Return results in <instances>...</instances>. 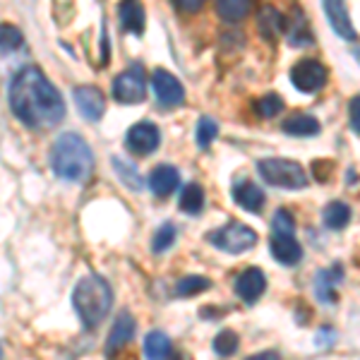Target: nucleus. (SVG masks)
Here are the masks:
<instances>
[{
    "label": "nucleus",
    "instance_id": "aec40b11",
    "mask_svg": "<svg viewBox=\"0 0 360 360\" xmlns=\"http://www.w3.org/2000/svg\"><path fill=\"white\" fill-rule=\"evenodd\" d=\"M233 200L245 209V212H252V214L262 212V207H264V193L255 183H250V180H243V183L236 185Z\"/></svg>",
    "mask_w": 360,
    "mask_h": 360
},
{
    "label": "nucleus",
    "instance_id": "0eeeda50",
    "mask_svg": "<svg viewBox=\"0 0 360 360\" xmlns=\"http://www.w3.org/2000/svg\"><path fill=\"white\" fill-rule=\"evenodd\" d=\"M291 82L295 89L300 91H319L324 84H327V68L322 65L315 58H305V60H298L291 70Z\"/></svg>",
    "mask_w": 360,
    "mask_h": 360
},
{
    "label": "nucleus",
    "instance_id": "20e7f679",
    "mask_svg": "<svg viewBox=\"0 0 360 360\" xmlns=\"http://www.w3.org/2000/svg\"><path fill=\"white\" fill-rule=\"evenodd\" d=\"M257 171L264 183L274 185V188L300 190L307 185V173L303 171V166L288 159H264L257 164Z\"/></svg>",
    "mask_w": 360,
    "mask_h": 360
},
{
    "label": "nucleus",
    "instance_id": "6ab92c4d",
    "mask_svg": "<svg viewBox=\"0 0 360 360\" xmlns=\"http://www.w3.org/2000/svg\"><path fill=\"white\" fill-rule=\"evenodd\" d=\"M271 255H274L281 264L293 266L300 262V257H303V248L295 243L293 236H276L274 233V238H271Z\"/></svg>",
    "mask_w": 360,
    "mask_h": 360
},
{
    "label": "nucleus",
    "instance_id": "7c9ffc66",
    "mask_svg": "<svg viewBox=\"0 0 360 360\" xmlns=\"http://www.w3.org/2000/svg\"><path fill=\"white\" fill-rule=\"evenodd\" d=\"M207 288H209V281L205 276H185L178 281L176 293L178 295H197V293L207 291Z\"/></svg>",
    "mask_w": 360,
    "mask_h": 360
},
{
    "label": "nucleus",
    "instance_id": "a211bd4d",
    "mask_svg": "<svg viewBox=\"0 0 360 360\" xmlns=\"http://www.w3.org/2000/svg\"><path fill=\"white\" fill-rule=\"evenodd\" d=\"M257 27H259L262 39L269 44H274V41H278V37H283V17L276 8H271V5H264V8L259 10Z\"/></svg>",
    "mask_w": 360,
    "mask_h": 360
},
{
    "label": "nucleus",
    "instance_id": "5701e85b",
    "mask_svg": "<svg viewBox=\"0 0 360 360\" xmlns=\"http://www.w3.org/2000/svg\"><path fill=\"white\" fill-rule=\"evenodd\" d=\"M171 351H173L171 339H168L164 332H149L144 336V356L147 358L161 360V358L171 356Z\"/></svg>",
    "mask_w": 360,
    "mask_h": 360
},
{
    "label": "nucleus",
    "instance_id": "c756f323",
    "mask_svg": "<svg viewBox=\"0 0 360 360\" xmlns=\"http://www.w3.org/2000/svg\"><path fill=\"white\" fill-rule=\"evenodd\" d=\"M173 240H176V226L164 224L152 238V250L154 252H166V250L173 245Z\"/></svg>",
    "mask_w": 360,
    "mask_h": 360
},
{
    "label": "nucleus",
    "instance_id": "f704fd0d",
    "mask_svg": "<svg viewBox=\"0 0 360 360\" xmlns=\"http://www.w3.org/2000/svg\"><path fill=\"white\" fill-rule=\"evenodd\" d=\"M348 115H351V127L353 132L360 137V94L351 98V103H348Z\"/></svg>",
    "mask_w": 360,
    "mask_h": 360
},
{
    "label": "nucleus",
    "instance_id": "4468645a",
    "mask_svg": "<svg viewBox=\"0 0 360 360\" xmlns=\"http://www.w3.org/2000/svg\"><path fill=\"white\" fill-rule=\"evenodd\" d=\"M135 336V317L127 310L118 312L115 317L111 334H108V344H106V353H118L125 344H130V339Z\"/></svg>",
    "mask_w": 360,
    "mask_h": 360
},
{
    "label": "nucleus",
    "instance_id": "a878e982",
    "mask_svg": "<svg viewBox=\"0 0 360 360\" xmlns=\"http://www.w3.org/2000/svg\"><path fill=\"white\" fill-rule=\"evenodd\" d=\"M113 166H115V173L120 176V180L127 185V188L132 190H139L142 188V176L137 173V168L132 164H127L125 159H120V156H113Z\"/></svg>",
    "mask_w": 360,
    "mask_h": 360
},
{
    "label": "nucleus",
    "instance_id": "423d86ee",
    "mask_svg": "<svg viewBox=\"0 0 360 360\" xmlns=\"http://www.w3.org/2000/svg\"><path fill=\"white\" fill-rule=\"evenodd\" d=\"M113 98L120 103H142L147 98V75L139 65H130L113 79Z\"/></svg>",
    "mask_w": 360,
    "mask_h": 360
},
{
    "label": "nucleus",
    "instance_id": "4be33fe9",
    "mask_svg": "<svg viewBox=\"0 0 360 360\" xmlns=\"http://www.w3.org/2000/svg\"><path fill=\"white\" fill-rule=\"evenodd\" d=\"M322 217H324V226H327V229L341 231L351 221V207H348L346 202H329V205L324 207Z\"/></svg>",
    "mask_w": 360,
    "mask_h": 360
},
{
    "label": "nucleus",
    "instance_id": "c85d7f7f",
    "mask_svg": "<svg viewBox=\"0 0 360 360\" xmlns=\"http://www.w3.org/2000/svg\"><path fill=\"white\" fill-rule=\"evenodd\" d=\"M219 135V125H217V120H212V118H200V123H197V144H200L202 149H207L209 144L217 139Z\"/></svg>",
    "mask_w": 360,
    "mask_h": 360
},
{
    "label": "nucleus",
    "instance_id": "c9c22d12",
    "mask_svg": "<svg viewBox=\"0 0 360 360\" xmlns=\"http://www.w3.org/2000/svg\"><path fill=\"white\" fill-rule=\"evenodd\" d=\"M173 3H176V8L183 10V13H200L205 0H173Z\"/></svg>",
    "mask_w": 360,
    "mask_h": 360
},
{
    "label": "nucleus",
    "instance_id": "bb28decb",
    "mask_svg": "<svg viewBox=\"0 0 360 360\" xmlns=\"http://www.w3.org/2000/svg\"><path fill=\"white\" fill-rule=\"evenodd\" d=\"M281 111H283V98L278 94H264L262 98L255 101V113L259 118H274Z\"/></svg>",
    "mask_w": 360,
    "mask_h": 360
},
{
    "label": "nucleus",
    "instance_id": "72a5a7b5",
    "mask_svg": "<svg viewBox=\"0 0 360 360\" xmlns=\"http://www.w3.org/2000/svg\"><path fill=\"white\" fill-rule=\"evenodd\" d=\"M312 171H315V178L319 183H327L334 173V164L332 161H315V164H312Z\"/></svg>",
    "mask_w": 360,
    "mask_h": 360
},
{
    "label": "nucleus",
    "instance_id": "f257e3e1",
    "mask_svg": "<svg viewBox=\"0 0 360 360\" xmlns=\"http://www.w3.org/2000/svg\"><path fill=\"white\" fill-rule=\"evenodd\" d=\"M10 111L34 130L53 127L65 118V101L39 68H22L10 82Z\"/></svg>",
    "mask_w": 360,
    "mask_h": 360
},
{
    "label": "nucleus",
    "instance_id": "f8f14e48",
    "mask_svg": "<svg viewBox=\"0 0 360 360\" xmlns=\"http://www.w3.org/2000/svg\"><path fill=\"white\" fill-rule=\"evenodd\" d=\"M264 288H266V276L257 266H250V269H245L236 278V293L240 295L245 303H255V300L264 293Z\"/></svg>",
    "mask_w": 360,
    "mask_h": 360
},
{
    "label": "nucleus",
    "instance_id": "cd10ccee",
    "mask_svg": "<svg viewBox=\"0 0 360 360\" xmlns=\"http://www.w3.org/2000/svg\"><path fill=\"white\" fill-rule=\"evenodd\" d=\"M25 44V37L15 25H0V53H10V51L20 49Z\"/></svg>",
    "mask_w": 360,
    "mask_h": 360
},
{
    "label": "nucleus",
    "instance_id": "9b49d317",
    "mask_svg": "<svg viewBox=\"0 0 360 360\" xmlns=\"http://www.w3.org/2000/svg\"><path fill=\"white\" fill-rule=\"evenodd\" d=\"M75 103H77L82 118L91 120V123L101 120L103 113H106V96L96 86H77L75 89Z\"/></svg>",
    "mask_w": 360,
    "mask_h": 360
},
{
    "label": "nucleus",
    "instance_id": "ddd939ff",
    "mask_svg": "<svg viewBox=\"0 0 360 360\" xmlns=\"http://www.w3.org/2000/svg\"><path fill=\"white\" fill-rule=\"evenodd\" d=\"M324 10H327V20L334 32L341 39H346V41H353L356 39V29L351 25V17H348L344 0H324Z\"/></svg>",
    "mask_w": 360,
    "mask_h": 360
},
{
    "label": "nucleus",
    "instance_id": "dca6fc26",
    "mask_svg": "<svg viewBox=\"0 0 360 360\" xmlns=\"http://www.w3.org/2000/svg\"><path fill=\"white\" fill-rule=\"evenodd\" d=\"M180 185V173L178 168L168 166V164H161L156 166L149 176V190L156 195V197H168L171 193H176Z\"/></svg>",
    "mask_w": 360,
    "mask_h": 360
},
{
    "label": "nucleus",
    "instance_id": "f3484780",
    "mask_svg": "<svg viewBox=\"0 0 360 360\" xmlns=\"http://www.w3.org/2000/svg\"><path fill=\"white\" fill-rule=\"evenodd\" d=\"M118 17H120V27L130 34H142L144 25H147V15H144V5L139 0H123L118 8Z\"/></svg>",
    "mask_w": 360,
    "mask_h": 360
},
{
    "label": "nucleus",
    "instance_id": "e433bc0d",
    "mask_svg": "<svg viewBox=\"0 0 360 360\" xmlns=\"http://www.w3.org/2000/svg\"><path fill=\"white\" fill-rule=\"evenodd\" d=\"M356 60L360 63V49H356Z\"/></svg>",
    "mask_w": 360,
    "mask_h": 360
},
{
    "label": "nucleus",
    "instance_id": "39448f33",
    "mask_svg": "<svg viewBox=\"0 0 360 360\" xmlns=\"http://www.w3.org/2000/svg\"><path fill=\"white\" fill-rule=\"evenodd\" d=\"M207 240L212 243L214 248L224 250V252H231V255H240L245 250L255 248L257 243V233H255L250 226H243V224H229L224 229H217L207 236Z\"/></svg>",
    "mask_w": 360,
    "mask_h": 360
},
{
    "label": "nucleus",
    "instance_id": "412c9836",
    "mask_svg": "<svg viewBox=\"0 0 360 360\" xmlns=\"http://www.w3.org/2000/svg\"><path fill=\"white\" fill-rule=\"evenodd\" d=\"M281 130L286 132V135H293V137H312L319 132V123H317V118H312V115L295 113V115H288V118L283 120Z\"/></svg>",
    "mask_w": 360,
    "mask_h": 360
},
{
    "label": "nucleus",
    "instance_id": "2eb2a0df",
    "mask_svg": "<svg viewBox=\"0 0 360 360\" xmlns=\"http://www.w3.org/2000/svg\"><path fill=\"white\" fill-rule=\"evenodd\" d=\"M341 278H344V269H341L339 264L317 271L315 295L319 298V303H336V288H339Z\"/></svg>",
    "mask_w": 360,
    "mask_h": 360
},
{
    "label": "nucleus",
    "instance_id": "1a4fd4ad",
    "mask_svg": "<svg viewBox=\"0 0 360 360\" xmlns=\"http://www.w3.org/2000/svg\"><path fill=\"white\" fill-rule=\"evenodd\" d=\"M152 89L154 96L161 106H180L185 101V89L178 82V77H173L166 70H154L152 75Z\"/></svg>",
    "mask_w": 360,
    "mask_h": 360
},
{
    "label": "nucleus",
    "instance_id": "7ed1b4c3",
    "mask_svg": "<svg viewBox=\"0 0 360 360\" xmlns=\"http://www.w3.org/2000/svg\"><path fill=\"white\" fill-rule=\"evenodd\" d=\"M111 303H113L111 286H108L106 278L98 274L79 278L72 291L75 312H77V317L82 319L86 329H94L106 319V315L111 312Z\"/></svg>",
    "mask_w": 360,
    "mask_h": 360
},
{
    "label": "nucleus",
    "instance_id": "393cba45",
    "mask_svg": "<svg viewBox=\"0 0 360 360\" xmlns=\"http://www.w3.org/2000/svg\"><path fill=\"white\" fill-rule=\"evenodd\" d=\"M252 0H217V13L226 22H240L250 13Z\"/></svg>",
    "mask_w": 360,
    "mask_h": 360
},
{
    "label": "nucleus",
    "instance_id": "2f4dec72",
    "mask_svg": "<svg viewBox=\"0 0 360 360\" xmlns=\"http://www.w3.org/2000/svg\"><path fill=\"white\" fill-rule=\"evenodd\" d=\"M214 351L219 353V356H233L238 351V336L236 332H231V329H226V332H219L217 339H214Z\"/></svg>",
    "mask_w": 360,
    "mask_h": 360
},
{
    "label": "nucleus",
    "instance_id": "473e14b6",
    "mask_svg": "<svg viewBox=\"0 0 360 360\" xmlns=\"http://www.w3.org/2000/svg\"><path fill=\"white\" fill-rule=\"evenodd\" d=\"M271 229H274L276 236H293L295 233V221H293L291 212H286V209H276L274 219H271Z\"/></svg>",
    "mask_w": 360,
    "mask_h": 360
},
{
    "label": "nucleus",
    "instance_id": "6e6552de",
    "mask_svg": "<svg viewBox=\"0 0 360 360\" xmlns=\"http://www.w3.org/2000/svg\"><path fill=\"white\" fill-rule=\"evenodd\" d=\"M127 149L139 156H149L156 152V147L161 144V132L154 123H137L127 130L125 135Z\"/></svg>",
    "mask_w": 360,
    "mask_h": 360
},
{
    "label": "nucleus",
    "instance_id": "f03ea898",
    "mask_svg": "<svg viewBox=\"0 0 360 360\" xmlns=\"http://www.w3.org/2000/svg\"><path fill=\"white\" fill-rule=\"evenodd\" d=\"M51 168L58 178L68 180V183H84L94 171V154H91L89 144L84 142V137L65 132L53 142Z\"/></svg>",
    "mask_w": 360,
    "mask_h": 360
},
{
    "label": "nucleus",
    "instance_id": "b1692460",
    "mask_svg": "<svg viewBox=\"0 0 360 360\" xmlns=\"http://www.w3.org/2000/svg\"><path fill=\"white\" fill-rule=\"evenodd\" d=\"M180 209L185 214H200L205 209V190L200 183H188L180 195Z\"/></svg>",
    "mask_w": 360,
    "mask_h": 360
},
{
    "label": "nucleus",
    "instance_id": "4c0bfd02",
    "mask_svg": "<svg viewBox=\"0 0 360 360\" xmlns=\"http://www.w3.org/2000/svg\"><path fill=\"white\" fill-rule=\"evenodd\" d=\"M0 358H3V346H0Z\"/></svg>",
    "mask_w": 360,
    "mask_h": 360
},
{
    "label": "nucleus",
    "instance_id": "9d476101",
    "mask_svg": "<svg viewBox=\"0 0 360 360\" xmlns=\"http://www.w3.org/2000/svg\"><path fill=\"white\" fill-rule=\"evenodd\" d=\"M283 37H286L288 44L298 46V49L310 46L312 41H315V37H312V29H310V22H307V17L303 15V10H300L298 5H293L291 13L283 17Z\"/></svg>",
    "mask_w": 360,
    "mask_h": 360
}]
</instances>
